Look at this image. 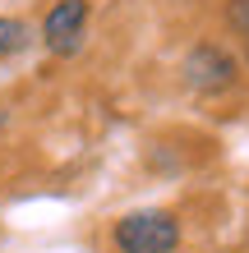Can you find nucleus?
<instances>
[{
  "mask_svg": "<svg viewBox=\"0 0 249 253\" xmlns=\"http://www.w3.org/2000/svg\"><path fill=\"white\" fill-rule=\"evenodd\" d=\"M240 79H245L240 55L231 46H222V42H212V37L194 42V46L180 55V83H185V92H194L203 101L231 97L240 87Z\"/></svg>",
  "mask_w": 249,
  "mask_h": 253,
  "instance_id": "1",
  "label": "nucleus"
},
{
  "mask_svg": "<svg viewBox=\"0 0 249 253\" xmlns=\"http://www.w3.org/2000/svg\"><path fill=\"white\" fill-rule=\"evenodd\" d=\"M185 244V221L171 207H134L115 216L111 249L115 253H175Z\"/></svg>",
  "mask_w": 249,
  "mask_h": 253,
  "instance_id": "2",
  "label": "nucleus"
},
{
  "mask_svg": "<svg viewBox=\"0 0 249 253\" xmlns=\"http://www.w3.org/2000/svg\"><path fill=\"white\" fill-rule=\"evenodd\" d=\"M88 19H93V5H88V0H51V9L42 14V23H37L42 51L55 55V60L79 55L88 46Z\"/></svg>",
  "mask_w": 249,
  "mask_h": 253,
  "instance_id": "3",
  "label": "nucleus"
},
{
  "mask_svg": "<svg viewBox=\"0 0 249 253\" xmlns=\"http://www.w3.org/2000/svg\"><path fill=\"white\" fill-rule=\"evenodd\" d=\"M33 42H37V33H33V23H28V19H14V14H0V60H9V55L28 51Z\"/></svg>",
  "mask_w": 249,
  "mask_h": 253,
  "instance_id": "4",
  "label": "nucleus"
},
{
  "mask_svg": "<svg viewBox=\"0 0 249 253\" xmlns=\"http://www.w3.org/2000/svg\"><path fill=\"white\" fill-rule=\"evenodd\" d=\"M222 23L231 37L249 42V0H222Z\"/></svg>",
  "mask_w": 249,
  "mask_h": 253,
  "instance_id": "5",
  "label": "nucleus"
},
{
  "mask_svg": "<svg viewBox=\"0 0 249 253\" xmlns=\"http://www.w3.org/2000/svg\"><path fill=\"white\" fill-rule=\"evenodd\" d=\"M240 46H245V55H240V69L249 74V42H240Z\"/></svg>",
  "mask_w": 249,
  "mask_h": 253,
  "instance_id": "6",
  "label": "nucleus"
}]
</instances>
